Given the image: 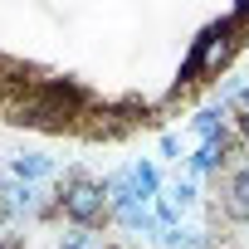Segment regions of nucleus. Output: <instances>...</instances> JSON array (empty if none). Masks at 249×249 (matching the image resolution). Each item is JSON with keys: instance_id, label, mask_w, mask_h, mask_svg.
<instances>
[{"instance_id": "obj_1", "label": "nucleus", "mask_w": 249, "mask_h": 249, "mask_svg": "<svg viewBox=\"0 0 249 249\" xmlns=\"http://www.w3.org/2000/svg\"><path fill=\"white\" fill-rule=\"evenodd\" d=\"M244 25H249V5H239L234 15L215 20L200 30V39L191 44V59H186V83H200V78H220L230 69V59L239 54L244 44Z\"/></svg>"}, {"instance_id": "obj_2", "label": "nucleus", "mask_w": 249, "mask_h": 249, "mask_svg": "<svg viewBox=\"0 0 249 249\" xmlns=\"http://www.w3.org/2000/svg\"><path fill=\"white\" fill-rule=\"evenodd\" d=\"M54 210L69 220V225H83V230H98L107 220V181H93L83 171L64 176V186L54 191Z\"/></svg>"}, {"instance_id": "obj_3", "label": "nucleus", "mask_w": 249, "mask_h": 249, "mask_svg": "<svg viewBox=\"0 0 249 249\" xmlns=\"http://www.w3.org/2000/svg\"><path fill=\"white\" fill-rule=\"evenodd\" d=\"M196 200H200V191H196V181H191V176H186V181L161 186V196H157V205H152V210H157V225H161V230L181 225V215H186Z\"/></svg>"}, {"instance_id": "obj_4", "label": "nucleus", "mask_w": 249, "mask_h": 249, "mask_svg": "<svg viewBox=\"0 0 249 249\" xmlns=\"http://www.w3.org/2000/svg\"><path fill=\"white\" fill-rule=\"evenodd\" d=\"M44 176H54V157H44V152H10V181L35 186Z\"/></svg>"}, {"instance_id": "obj_5", "label": "nucleus", "mask_w": 249, "mask_h": 249, "mask_svg": "<svg viewBox=\"0 0 249 249\" xmlns=\"http://www.w3.org/2000/svg\"><path fill=\"white\" fill-rule=\"evenodd\" d=\"M225 210L234 220H249V161L225 171Z\"/></svg>"}, {"instance_id": "obj_6", "label": "nucleus", "mask_w": 249, "mask_h": 249, "mask_svg": "<svg viewBox=\"0 0 249 249\" xmlns=\"http://www.w3.org/2000/svg\"><path fill=\"white\" fill-rule=\"evenodd\" d=\"M225 157H230V137H225V142H200V147L186 157V171H191V181H200V176L220 171V166H225Z\"/></svg>"}, {"instance_id": "obj_7", "label": "nucleus", "mask_w": 249, "mask_h": 249, "mask_svg": "<svg viewBox=\"0 0 249 249\" xmlns=\"http://www.w3.org/2000/svg\"><path fill=\"white\" fill-rule=\"evenodd\" d=\"M225 117H230V112H225V103L200 107V112H196V122H191L196 142H225V137H230V122H225Z\"/></svg>"}, {"instance_id": "obj_8", "label": "nucleus", "mask_w": 249, "mask_h": 249, "mask_svg": "<svg viewBox=\"0 0 249 249\" xmlns=\"http://www.w3.org/2000/svg\"><path fill=\"white\" fill-rule=\"evenodd\" d=\"M127 186L137 191V200L157 205V196H161V171H157V161H132V166H127Z\"/></svg>"}, {"instance_id": "obj_9", "label": "nucleus", "mask_w": 249, "mask_h": 249, "mask_svg": "<svg viewBox=\"0 0 249 249\" xmlns=\"http://www.w3.org/2000/svg\"><path fill=\"white\" fill-rule=\"evenodd\" d=\"M59 249H112V244H107V234H98V230L69 225V230L59 234Z\"/></svg>"}, {"instance_id": "obj_10", "label": "nucleus", "mask_w": 249, "mask_h": 249, "mask_svg": "<svg viewBox=\"0 0 249 249\" xmlns=\"http://www.w3.org/2000/svg\"><path fill=\"white\" fill-rule=\"evenodd\" d=\"M157 244H166V249H205V239H200L196 230H186V225H171V230H157Z\"/></svg>"}, {"instance_id": "obj_11", "label": "nucleus", "mask_w": 249, "mask_h": 249, "mask_svg": "<svg viewBox=\"0 0 249 249\" xmlns=\"http://www.w3.org/2000/svg\"><path fill=\"white\" fill-rule=\"evenodd\" d=\"M161 157H171V161H181V142H176L171 132H161Z\"/></svg>"}, {"instance_id": "obj_12", "label": "nucleus", "mask_w": 249, "mask_h": 249, "mask_svg": "<svg viewBox=\"0 0 249 249\" xmlns=\"http://www.w3.org/2000/svg\"><path fill=\"white\" fill-rule=\"evenodd\" d=\"M234 122H239V137H244V147H249V107H239V117H234Z\"/></svg>"}, {"instance_id": "obj_13", "label": "nucleus", "mask_w": 249, "mask_h": 249, "mask_svg": "<svg viewBox=\"0 0 249 249\" xmlns=\"http://www.w3.org/2000/svg\"><path fill=\"white\" fill-rule=\"evenodd\" d=\"M239 107H249V83H244V88H239Z\"/></svg>"}, {"instance_id": "obj_14", "label": "nucleus", "mask_w": 249, "mask_h": 249, "mask_svg": "<svg viewBox=\"0 0 249 249\" xmlns=\"http://www.w3.org/2000/svg\"><path fill=\"white\" fill-rule=\"evenodd\" d=\"M0 249H20V244H10V239H0Z\"/></svg>"}]
</instances>
